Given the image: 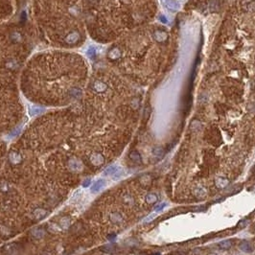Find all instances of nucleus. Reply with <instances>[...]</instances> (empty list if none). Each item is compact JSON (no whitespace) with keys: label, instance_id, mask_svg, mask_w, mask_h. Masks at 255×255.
Here are the masks:
<instances>
[{"label":"nucleus","instance_id":"15","mask_svg":"<svg viewBox=\"0 0 255 255\" xmlns=\"http://www.w3.org/2000/svg\"><path fill=\"white\" fill-rule=\"evenodd\" d=\"M129 158H130V159H132L133 161H134V162H136V163H139V162H141V155H140V154L137 152V151H133L132 153L129 154Z\"/></svg>","mask_w":255,"mask_h":255},{"label":"nucleus","instance_id":"5","mask_svg":"<svg viewBox=\"0 0 255 255\" xmlns=\"http://www.w3.org/2000/svg\"><path fill=\"white\" fill-rule=\"evenodd\" d=\"M16 0H0V26L10 21L16 11Z\"/></svg>","mask_w":255,"mask_h":255},{"label":"nucleus","instance_id":"14","mask_svg":"<svg viewBox=\"0 0 255 255\" xmlns=\"http://www.w3.org/2000/svg\"><path fill=\"white\" fill-rule=\"evenodd\" d=\"M119 168L117 167L116 165H112V166H109L108 168L106 169V171L104 172V175H107V176H109V175H114L115 173L118 171Z\"/></svg>","mask_w":255,"mask_h":255},{"label":"nucleus","instance_id":"9","mask_svg":"<svg viewBox=\"0 0 255 255\" xmlns=\"http://www.w3.org/2000/svg\"><path fill=\"white\" fill-rule=\"evenodd\" d=\"M104 185H106V180L101 179L99 180H97L95 183L92 186H91L90 190H91V192H92V193H97V192H99Z\"/></svg>","mask_w":255,"mask_h":255},{"label":"nucleus","instance_id":"3","mask_svg":"<svg viewBox=\"0 0 255 255\" xmlns=\"http://www.w3.org/2000/svg\"><path fill=\"white\" fill-rule=\"evenodd\" d=\"M30 16L36 37L52 48L73 50L87 41L82 0H30Z\"/></svg>","mask_w":255,"mask_h":255},{"label":"nucleus","instance_id":"8","mask_svg":"<svg viewBox=\"0 0 255 255\" xmlns=\"http://www.w3.org/2000/svg\"><path fill=\"white\" fill-rule=\"evenodd\" d=\"M239 246H240V250H243L246 253H250L254 250V248L251 246V244L247 241H242L240 243V245H239Z\"/></svg>","mask_w":255,"mask_h":255},{"label":"nucleus","instance_id":"19","mask_svg":"<svg viewBox=\"0 0 255 255\" xmlns=\"http://www.w3.org/2000/svg\"><path fill=\"white\" fill-rule=\"evenodd\" d=\"M102 250L106 253H113L115 251V247H114V246L109 245V246H106L102 247Z\"/></svg>","mask_w":255,"mask_h":255},{"label":"nucleus","instance_id":"6","mask_svg":"<svg viewBox=\"0 0 255 255\" xmlns=\"http://www.w3.org/2000/svg\"><path fill=\"white\" fill-rule=\"evenodd\" d=\"M193 195H194L195 198H197L199 200L204 199L207 196V190H206V188L204 187V186H198V187H196L194 189Z\"/></svg>","mask_w":255,"mask_h":255},{"label":"nucleus","instance_id":"21","mask_svg":"<svg viewBox=\"0 0 255 255\" xmlns=\"http://www.w3.org/2000/svg\"><path fill=\"white\" fill-rule=\"evenodd\" d=\"M247 223H248V221H246V220L241 221L240 223H239V225H238V226H239L240 228H244V227H246V226Z\"/></svg>","mask_w":255,"mask_h":255},{"label":"nucleus","instance_id":"4","mask_svg":"<svg viewBox=\"0 0 255 255\" xmlns=\"http://www.w3.org/2000/svg\"><path fill=\"white\" fill-rule=\"evenodd\" d=\"M87 37L109 43L145 22L152 12V0H82Z\"/></svg>","mask_w":255,"mask_h":255},{"label":"nucleus","instance_id":"24","mask_svg":"<svg viewBox=\"0 0 255 255\" xmlns=\"http://www.w3.org/2000/svg\"><path fill=\"white\" fill-rule=\"evenodd\" d=\"M44 255H51V254H48V253H46V254H44Z\"/></svg>","mask_w":255,"mask_h":255},{"label":"nucleus","instance_id":"18","mask_svg":"<svg viewBox=\"0 0 255 255\" xmlns=\"http://www.w3.org/2000/svg\"><path fill=\"white\" fill-rule=\"evenodd\" d=\"M166 206H167V204H166V202H160V204H156V205L154 206V211H155L156 213L161 212V211H162L163 209H164Z\"/></svg>","mask_w":255,"mask_h":255},{"label":"nucleus","instance_id":"13","mask_svg":"<svg viewBox=\"0 0 255 255\" xmlns=\"http://www.w3.org/2000/svg\"><path fill=\"white\" fill-rule=\"evenodd\" d=\"M232 242L230 240H225V241H221L218 244V246L221 248V250H229V248L232 246Z\"/></svg>","mask_w":255,"mask_h":255},{"label":"nucleus","instance_id":"16","mask_svg":"<svg viewBox=\"0 0 255 255\" xmlns=\"http://www.w3.org/2000/svg\"><path fill=\"white\" fill-rule=\"evenodd\" d=\"M158 196H156L155 194H154V193H150L146 196V201L150 204H155V202L158 201Z\"/></svg>","mask_w":255,"mask_h":255},{"label":"nucleus","instance_id":"11","mask_svg":"<svg viewBox=\"0 0 255 255\" xmlns=\"http://www.w3.org/2000/svg\"><path fill=\"white\" fill-rule=\"evenodd\" d=\"M109 219H110V221L114 225H118V224L122 223V221H123V217L119 212H113L112 215H110Z\"/></svg>","mask_w":255,"mask_h":255},{"label":"nucleus","instance_id":"12","mask_svg":"<svg viewBox=\"0 0 255 255\" xmlns=\"http://www.w3.org/2000/svg\"><path fill=\"white\" fill-rule=\"evenodd\" d=\"M153 154L158 159H161L163 156H164L165 152L161 147H156V148H154V150H153Z\"/></svg>","mask_w":255,"mask_h":255},{"label":"nucleus","instance_id":"23","mask_svg":"<svg viewBox=\"0 0 255 255\" xmlns=\"http://www.w3.org/2000/svg\"><path fill=\"white\" fill-rule=\"evenodd\" d=\"M153 255H160V253H158V252H156V253H154Z\"/></svg>","mask_w":255,"mask_h":255},{"label":"nucleus","instance_id":"2","mask_svg":"<svg viewBox=\"0 0 255 255\" xmlns=\"http://www.w3.org/2000/svg\"><path fill=\"white\" fill-rule=\"evenodd\" d=\"M35 37L32 28L25 24L8 22L0 26V132L16 127L23 115L19 82Z\"/></svg>","mask_w":255,"mask_h":255},{"label":"nucleus","instance_id":"20","mask_svg":"<svg viewBox=\"0 0 255 255\" xmlns=\"http://www.w3.org/2000/svg\"><path fill=\"white\" fill-rule=\"evenodd\" d=\"M35 215L37 216V217H40V218H42V217H44L45 215H46V212H44L43 210H41V209H38V210H37L35 212Z\"/></svg>","mask_w":255,"mask_h":255},{"label":"nucleus","instance_id":"7","mask_svg":"<svg viewBox=\"0 0 255 255\" xmlns=\"http://www.w3.org/2000/svg\"><path fill=\"white\" fill-rule=\"evenodd\" d=\"M229 183H230L229 179L224 178V176H218V178H216V179H215V185L219 189H224V188L227 187L229 185Z\"/></svg>","mask_w":255,"mask_h":255},{"label":"nucleus","instance_id":"1","mask_svg":"<svg viewBox=\"0 0 255 255\" xmlns=\"http://www.w3.org/2000/svg\"><path fill=\"white\" fill-rule=\"evenodd\" d=\"M86 58L69 49L51 48L32 54L19 87L28 101L42 107H70L82 97L90 77Z\"/></svg>","mask_w":255,"mask_h":255},{"label":"nucleus","instance_id":"22","mask_svg":"<svg viewBox=\"0 0 255 255\" xmlns=\"http://www.w3.org/2000/svg\"><path fill=\"white\" fill-rule=\"evenodd\" d=\"M89 184H90V179H87V180L84 181L83 183V187H87V186H88Z\"/></svg>","mask_w":255,"mask_h":255},{"label":"nucleus","instance_id":"10","mask_svg":"<svg viewBox=\"0 0 255 255\" xmlns=\"http://www.w3.org/2000/svg\"><path fill=\"white\" fill-rule=\"evenodd\" d=\"M90 160H92L94 164H102L104 160V158L99 153H93L90 155Z\"/></svg>","mask_w":255,"mask_h":255},{"label":"nucleus","instance_id":"17","mask_svg":"<svg viewBox=\"0 0 255 255\" xmlns=\"http://www.w3.org/2000/svg\"><path fill=\"white\" fill-rule=\"evenodd\" d=\"M156 217H158V213L154 212V213H152V214H150L147 218H145V220L143 221V223L144 224H150V223H152V221L156 219Z\"/></svg>","mask_w":255,"mask_h":255}]
</instances>
